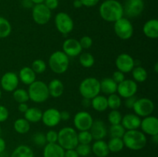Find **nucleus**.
<instances>
[{
  "instance_id": "nucleus-1",
  "label": "nucleus",
  "mask_w": 158,
  "mask_h": 157,
  "mask_svg": "<svg viewBox=\"0 0 158 157\" xmlns=\"http://www.w3.org/2000/svg\"><path fill=\"white\" fill-rule=\"evenodd\" d=\"M100 17L108 22H115L123 17V5L117 0H105L99 8Z\"/></svg>"
},
{
  "instance_id": "nucleus-2",
  "label": "nucleus",
  "mask_w": 158,
  "mask_h": 157,
  "mask_svg": "<svg viewBox=\"0 0 158 157\" xmlns=\"http://www.w3.org/2000/svg\"><path fill=\"white\" fill-rule=\"evenodd\" d=\"M122 139L124 143V147L134 151L141 150L148 143L146 135L139 129L126 131Z\"/></svg>"
},
{
  "instance_id": "nucleus-3",
  "label": "nucleus",
  "mask_w": 158,
  "mask_h": 157,
  "mask_svg": "<svg viewBox=\"0 0 158 157\" xmlns=\"http://www.w3.org/2000/svg\"><path fill=\"white\" fill-rule=\"evenodd\" d=\"M77 133L74 128L69 126L62 128L58 132L57 143L65 150L74 149L79 144Z\"/></svg>"
},
{
  "instance_id": "nucleus-4",
  "label": "nucleus",
  "mask_w": 158,
  "mask_h": 157,
  "mask_svg": "<svg viewBox=\"0 0 158 157\" xmlns=\"http://www.w3.org/2000/svg\"><path fill=\"white\" fill-rule=\"evenodd\" d=\"M29 100L35 103H43L49 99V94L46 83L40 80H35L28 88Z\"/></svg>"
},
{
  "instance_id": "nucleus-5",
  "label": "nucleus",
  "mask_w": 158,
  "mask_h": 157,
  "mask_svg": "<svg viewBox=\"0 0 158 157\" xmlns=\"http://www.w3.org/2000/svg\"><path fill=\"white\" fill-rule=\"evenodd\" d=\"M48 64L51 70L56 74H63L69 68V57L63 51H56L49 56Z\"/></svg>"
},
{
  "instance_id": "nucleus-6",
  "label": "nucleus",
  "mask_w": 158,
  "mask_h": 157,
  "mask_svg": "<svg viewBox=\"0 0 158 157\" xmlns=\"http://www.w3.org/2000/svg\"><path fill=\"white\" fill-rule=\"evenodd\" d=\"M79 92L83 98L92 99L100 93V80L95 77L84 78L79 86Z\"/></svg>"
},
{
  "instance_id": "nucleus-7",
  "label": "nucleus",
  "mask_w": 158,
  "mask_h": 157,
  "mask_svg": "<svg viewBox=\"0 0 158 157\" xmlns=\"http://www.w3.org/2000/svg\"><path fill=\"white\" fill-rule=\"evenodd\" d=\"M114 32L122 40L130 39L134 35V26L129 18L122 17L114 22Z\"/></svg>"
},
{
  "instance_id": "nucleus-8",
  "label": "nucleus",
  "mask_w": 158,
  "mask_h": 157,
  "mask_svg": "<svg viewBox=\"0 0 158 157\" xmlns=\"http://www.w3.org/2000/svg\"><path fill=\"white\" fill-rule=\"evenodd\" d=\"M55 26L57 31L62 35H66L72 32L74 28V22L72 17L64 12H60L56 15Z\"/></svg>"
},
{
  "instance_id": "nucleus-9",
  "label": "nucleus",
  "mask_w": 158,
  "mask_h": 157,
  "mask_svg": "<svg viewBox=\"0 0 158 157\" xmlns=\"http://www.w3.org/2000/svg\"><path fill=\"white\" fill-rule=\"evenodd\" d=\"M155 106H154V102L148 98H140L137 99L133 107L134 114L138 115L140 118H144V117L151 115L154 112Z\"/></svg>"
},
{
  "instance_id": "nucleus-10",
  "label": "nucleus",
  "mask_w": 158,
  "mask_h": 157,
  "mask_svg": "<svg viewBox=\"0 0 158 157\" xmlns=\"http://www.w3.org/2000/svg\"><path fill=\"white\" fill-rule=\"evenodd\" d=\"M32 17L36 24L44 26L50 21L52 11L49 10L43 3L34 5L32 8Z\"/></svg>"
},
{
  "instance_id": "nucleus-11",
  "label": "nucleus",
  "mask_w": 158,
  "mask_h": 157,
  "mask_svg": "<svg viewBox=\"0 0 158 157\" xmlns=\"http://www.w3.org/2000/svg\"><path fill=\"white\" fill-rule=\"evenodd\" d=\"M145 7L143 0H126L123 6V15L127 18H136L141 15Z\"/></svg>"
},
{
  "instance_id": "nucleus-12",
  "label": "nucleus",
  "mask_w": 158,
  "mask_h": 157,
  "mask_svg": "<svg viewBox=\"0 0 158 157\" xmlns=\"http://www.w3.org/2000/svg\"><path fill=\"white\" fill-rule=\"evenodd\" d=\"M94 118L89 112L86 111H80L73 117V125L76 130H89L94 123Z\"/></svg>"
},
{
  "instance_id": "nucleus-13",
  "label": "nucleus",
  "mask_w": 158,
  "mask_h": 157,
  "mask_svg": "<svg viewBox=\"0 0 158 157\" xmlns=\"http://www.w3.org/2000/svg\"><path fill=\"white\" fill-rule=\"evenodd\" d=\"M138 90L137 83L133 79H126L117 84V92L121 98L127 99L134 96Z\"/></svg>"
},
{
  "instance_id": "nucleus-14",
  "label": "nucleus",
  "mask_w": 158,
  "mask_h": 157,
  "mask_svg": "<svg viewBox=\"0 0 158 157\" xmlns=\"http://www.w3.org/2000/svg\"><path fill=\"white\" fill-rule=\"evenodd\" d=\"M19 79L18 75L14 72H7L2 75L0 79V85L2 90L6 92H12L18 89Z\"/></svg>"
},
{
  "instance_id": "nucleus-15",
  "label": "nucleus",
  "mask_w": 158,
  "mask_h": 157,
  "mask_svg": "<svg viewBox=\"0 0 158 157\" xmlns=\"http://www.w3.org/2000/svg\"><path fill=\"white\" fill-rule=\"evenodd\" d=\"M115 65L117 70L126 74L131 72L134 66H136V62L129 54L121 53L116 58Z\"/></svg>"
},
{
  "instance_id": "nucleus-16",
  "label": "nucleus",
  "mask_w": 158,
  "mask_h": 157,
  "mask_svg": "<svg viewBox=\"0 0 158 157\" xmlns=\"http://www.w3.org/2000/svg\"><path fill=\"white\" fill-rule=\"evenodd\" d=\"M41 121L47 127H55L61 122L60 112L56 108H49L43 112Z\"/></svg>"
},
{
  "instance_id": "nucleus-17",
  "label": "nucleus",
  "mask_w": 158,
  "mask_h": 157,
  "mask_svg": "<svg viewBox=\"0 0 158 157\" xmlns=\"http://www.w3.org/2000/svg\"><path fill=\"white\" fill-rule=\"evenodd\" d=\"M63 52L68 57H77L83 52L79 40L73 38H66L63 43Z\"/></svg>"
},
{
  "instance_id": "nucleus-18",
  "label": "nucleus",
  "mask_w": 158,
  "mask_h": 157,
  "mask_svg": "<svg viewBox=\"0 0 158 157\" xmlns=\"http://www.w3.org/2000/svg\"><path fill=\"white\" fill-rule=\"evenodd\" d=\"M140 127L145 135H152L158 134V119L154 115H148L141 119Z\"/></svg>"
},
{
  "instance_id": "nucleus-19",
  "label": "nucleus",
  "mask_w": 158,
  "mask_h": 157,
  "mask_svg": "<svg viewBox=\"0 0 158 157\" xmlns=\"http://www.w3.org/2000/svg\"><path fill=\"white\" fill-rule=\"evenodd\" d=\"M89 132L94 140H102L107 135L108 129L103 120L97 119L94 120Z\"/></svg>"
},
{
  "instance_id": "nucleus-20",
  "label": "nucleus",
  "mask_w": 158,
  "mask_h": 157,
  "mask_svg": "<svg viewBox=\"0 0 158 157\" xmlns=\"http://www.w3.org/2000/svg\"><path fill=\"white\" fill-rule=\"evenodd\" d=\"M141 119L134 113H127L123 115L121 120V125L125 130H134L140 128Z\"/></svg>"
},
{
  "instance_id": "nucleus-21",
  "label": "nucleus",
  "mask_w": 158,
  "mask_h": 157,
  "mask_svg": "<svg viewBox=\"0 0 158 157\" xmlns=\"http://www.w3.org/2000/svg\"><path fill=\"white\" fill-rule=\"evenodd\" d=\"M143 32L144 35L151 39H156L158 38V20L152 18L143 24Z\"/></svg>"
},
{
  "instance_id": "nucleus-22",
  "label": "nucleus",
  "mask_w": 158,
  "mask_h": 157,
  "mask_svg": "<svg viewBox=\"0 0 158 157\" xmlns=\"http://www.w3.org/2000/svg\"><path fill=\"white\" fill-rule=\"evenodd\" d=\"M65 149L57 143H46L43 149V157H64Z\"/></svg>"
},
{
  "instance_id": "nucleus-23",
  "label": "nucleus",
  "mask_w": 158,
  "mask_h": 157,
  "mask_svg": "<svg viewBox=\"0 0 158 157\" xmlns=\"http://www.w3.org/2000/svg\"><path fill=\"white\" fill-rule=\"evenodd\" d=\"M49 96L54 99L60 98L64 92V85L61 80L53 78L47 85Z\"/></svg>"
},
{
  "instance_id": "nucleus-24",
  "label": "nucleus",
  "mask_w": 158,
  "mask_h": 157,
  "mask_svg": "<svg viewBox=\"0 0 158 157\" xmlns=\"http://www.w3.org/2000/svg\"><path fill=\"white\" fill-rule=\"evenodd\" d=\"M19 79L24 85L29 86L36 80V74L34 72L32 68L29 66H24L19 72Z\"/></svg>"
},
{
  "instance_id": "nucleus-25",
  "label": "nucleus",
  "mask_w": 158,
  "mask_h": 157,
  "mask_svg": "<svg viewBox=\"0 0 158 157\" xmlns=\"http://www.w3.org/2000/svg\"><path fill=\"white\" fill-rule=\"evenodd\" d=\"M91 152L97 157H106L110 154L107 143L104 140H96L91 146Z\"/></svg>"
},
{
  "instance_id": "nucleus-26",
  "label": "nucleus",
  "mask_w": 158,
  "mask_h": 157,
  "mask_svg": "<svg viewBox=\"0 0 158 157\" xmlns=\"http://www.w3.org/2000/svg\"><path fill=\"white\" fill-rule=\"evenodd\" d=\"M100 92H102L105 95H109L117 92V83H116L112 78L106 77L100 81Z\"/></svg>"
},
{
  "instance_id": "nucleus-27",
  "label": "nucleus",
  "mask_w": 158,
  "mask_h": 157,
  "mask_svg": "<svg viewBox=\"0 0 158 157\" xmlns=\"http://www.w3.org/2000/svg\"><path fill=\"white\" fill-rule=\"evenodd\" d=\"M91 107L97 112H105L108 109L107 99L105 95L99 94L91 99Z\"/></svg>"
},
{
  "instance_id": "nucleus-28",
  "label": "nucleus",
  "mask_w": 158,
  "mask_h": 157,
  "mask_svg": "<svg viewBox=\"0 0 158 157\" xmlns=\"http://www.w3.org/2000/svg\"><path fill=\"white\" fill-rule=\"evenodd\" d=\"M43 111L37 107H29L24 113V118L29 123H38L41 121Z\"/></svg>"
},
{
  "instance_id": "nucleus-29",
  "label": "nucleus",
  "mask_w": 158,
  "mask_h": 157,
  "mask_svg": "<svg viewBox=\"0 0 158 157\" xmlns=\"http://www.w3.org/2000/svg\"><path fill=\"white\" fill-rule=\"evenodd\" d=\"M10 157H35L32 148L27 145H19L11 154Z\"/></svg>"
},
{
  "instance_id": "nucleus-30",
  "label": "nucleus",
  "mask_w": 158,
  "mask_h": 157,
  "mask_svg": "<svg viewBox=\"0 0 158 157\" xmlns=\"http://www.w3.org/2000/svg\"><path fill=\"white\" fill-rule=\"evenodd\" d=\"M131 73H132L133 80L136 83H143L146 81L148 76V71L143 66H134L133 70L131 71Z\"/></svg>"
},
{
  "instance_id": "nucleus-31",
  "label": "nucleus",
  "mask_w": 158,
  "mask_h": 157,
  "mask_svg": "<svg viewBox=\"0 0 158 157\" xmlns=\"http://www.w3.org/2000/svg\"><path fill=\"white\" fill-rule=\"evenodd\" d=\"M14 130L19 134H26L30 130V123L25 118L17 119L13 123Z\"/></svg>"
},
{
  "instance_id": "nucleus-32",
  "label": "nucleus",
  "mask_w": 158,
  "mask_h": 157,
  "mask_svg": "<svg viewBox=\"0 0 158 157\" xmlns=\"http://www.w3.org/2000/svg\"><path fill=\"white\" fill-rule=\"evenodd\" d=\"M107 146L110 152L117 153V152H119L123 150V148H124V143H123L122 138L111 137L110 139L108 141Z\"/></svg>"
},
{
  "instance_id": "nucleus-33",
  "label": "nucleus",
  "mask_w": 158,
  "mask_h": 157,
  "mask_svg": "<svg viewBox=\"0 0 158 157\" xmlns=\"http://www.w3.org/2000/svg\"><path fill=\"white\" fill-rule=\"evenodd\" d=\"M12 32V25L8 19L0 16V38H7Z\"/></svg>"
},
{
  "instance_id": "nucleus-34",
  "label": "nucleus",
  "mask_w": 158,
  "mask_h": 157,
  "mask_svg": "<svg viewBox=\"0 0 158 157\" xmlns=\"http://www.w3.org/2000/svg\"><path fill=\"white\" fill-rule=\"evenodd\" d=\"M79 62L83 67L89 69L94 66L95 63V58L94 55L89 52H82L79 55Z\"/></svg>"
},
{
  "instance_id": "nucleus-35",
  "label": "nucleus",
  "mask_w": 158,
  "mask_h": 157,
  "mask_svg": "<svg viewBox=\"0 0 158 157\" xmlns=\"http://www.w3.org/2000/svg\"><path fill=\"white\" fill-rule=\"evenodd\" d=\"M106 99H107L108 108H110L111 110L119 109L120 108V106H122L121 97L118 94H111V95H108V97H106Z\"/></svg>"
},
{
  "instance_id": "nucleus-36",
  "label": "nucleus",
  "mask_w": 158,
  "mask_h": 157,
  "mask_svg": "<svg viewBox=\"0 0 158 157\" xmlns=\"http://www.w3.org/2000/svg\"><path fill=\"white\" fill-rule=\"evenodd\" d=\"M14 100L18 103H27L29 100L27 90L24 89H16L12 92Z\"/></svg>"
},
{
  "instance_id": "nucleus-37",
  "label": "nucleus",
  "mask_w": 158,
  "mask_h": 157,
  "mask_svg": "<svg viewBox=\"0 0 158 157\" xmlns=\"http://www.w3.org/2000/svg\"><path fill=\"white\" fill-rule=\"evenodd\" d=\"M125 132H126V130L121 125V123L116 125H110L109 128L110 135L111 137H114V138H123Z\"/></svg>"
},
{
  "instance_id": "nucleus-38",
  "label": "nucleus",
  "mask_w": 158,
  "mask_h": 157,
  "mask_svg": "<svg viewBox=\"0 0 158 157\" xmlns=\"http://www.w3.org/2000/svg\"><path fill=\"white\" fill-rule=\"evenodd\" d=\"M31 68L37 75V74H43V72H46L47 66H46V63L44 60L38 58V59H35L32 62Z\"/></svg>"
},
{
  "instance_id": "nucleus-39",
  "label": "nucleus",
  "mask_w": 158,
  "mask_h": 157,
  "mask_svg": "<svg viewBox=\"0 0 158 157\" xmlns=\"http://www.w3.org/2000/svg\"><path fill=\"white\" fill-rule=\"evenodd\" d=\"M77 138L79 143L80 144H90L94 140L89 130L80 131L77 133Z\"/></svg>"
},
{
  "instance_id": "nucleus-40",
  "label": "nucleus",
  "mask_w": 158,
  "mask_h": 157,
  "mask_svg": "<svg viewBox=\"0 0 158 157\" xmlns=\"http://www.w3.org/2000/svg\"><path fill=\"white\" fill-rule=\"evenodd\" d=\"M122 117H123V115H122L121 112L118 109H114V110H111L109 112L107 119L108 122L110 123V125L120 124L121 123Z\"/></svg>"
},
{
  "instance_id": "nucleus-41",
  "label": "nucleus",
  "mask_w": 158,
  "mask_h": 157,
  "mask_svg": "<svg viewBox=\"0 0 158 157\" xmlns=\"http://www.w3.org/2000/svg\"><path fill=\"white\" fill-rule=\"evenodd\" d=\"M75 150L78 153L80 157H87L91 153L90 144H80L79 143Z\"/></svg>"
},
{
  "instance_id": "nucleus-42",
  "label": "nucleus",
  "mask_w": 158,
  "mask_h": 157,
  "mask_svg": "<svg viewBox=\"0 0 158 157\" xmlns=\"http://www.w3.org/2000/svg\"><path fill=\"white\" fill-rule=\"evenodd\" d=\"M32 142L37 146H45L47 143L46 139V135L43 132H38L32 135Z\"/></svg>"
},
{
  "instance_id": "nucleus-43",
  "label": "nucleus",
  "mask_w": 158,
  "mask_h": 157,
  "mask_svg": "<svg viewBox=\"0 0 158 157\" xmlns=\"http://www.w3.org/2000/svg\"><path fill=\"white\" fill-rule=\"evenodd\" d=\"M80 44L83 49H89L93 46V39L89 35H84L80 40Z\"/></svg>"
},
{
  "instance_id": "nucleus-44",
  "label": "nucleus",
  "mask_w": 158,
  "mask_h": 157,
  "mask_svg": "<svg viewBox=\"0 0 158 157\" xmlns=\"http://www.w3.org/2000/svg\"><path fill=\"white\" fill-rule=\"evenodd\" d=\"M45 135H46V139L47 143H57V140H58V132H56V130H53V129L49 130L45 134Z\"/></svg>"
},
{
  "instance_id": "nucleus-45",
  "label": "nucleus",
  "mask_w": 158,
  "mask_h": 157,
  "mask_svg": "<svg viewBox=\"0 0 158 157\" xmlns=\"http://www.w3.org/2000/svg\"><path fill=\"white\" fill-rule=\"evenodd\" d=\"M9 109L6 106L0 105V123H4L9 119Z\"/></svg>"
},
{
  "instance_id": "nucleus-46",
  "label": "nucleus",
  "mask_w": 158,
  "mask_h": 157,
  "mask_svg": "<svg viewBox=\"0 0 158 157\" xmlns=\"http://www.w3.org/2000/svg\"><path fill=\"white\" fill-rule=\"evenodd\" d=\"M111 78H113V80H114L116 83L119 84V83H121V82H123V80L125 79V74L123 73L122 72H120V71L117 70L113 73V75Z\"/></svg>"
},
{
  "instance_id": "nucleus-47",
  "label": "nucleus",
  "mask_w": 158,
  "mask_h": 157,
  "mask_svg": "<svg viewBox=\"0 0 158 157\" xmlns=\"http://www.w3.org/2000/svg\"><path fill=\"white\" fill-rule=\"evenodd\" d=\"M43 4H44L49 10H55V9H56L59 6V0H45Z\"/></svg>"
},
{
  "instance_id": "nucleus-48",
  "label": "nucleus",
  "mask_w": 158,
  "mask_h": 157,
  "mask_svg": "<svg viewBox=\"0 0 158 157\" xmlns=\"http://www.w3.org/2000/svg\"><path fill=\"white\" fill-rule=\"evenodd\" d=\"M136 100H137V97H136L135 95L125 99V101H124L125 107L127 108V109H132L133 107H134V103H135Z\"/></svg>"
},
{
  "instance_id": "nucleus-49",
  "label": "nucleus",
  "mask_w": 158,
  "mask_h": 157,
  "mask_svg": "<svg viewBox=\"0 0 158 157\" xmlns=\"http://www.w3.org/2000/svg\"><path fill=\"white\" fill-rule=\"evenodd\" d=\"M80 1H81L82 4H83V6L90 8L97 6L99 3V2H100V0H80Z\"/></svg>"
},
{
  "instance_id": "nucleus-50",
  "label": "nucleus",
  "mask_w": 158,
  "mask_h": 157,
  "mask_svg": "<svg viewBox=\"0 0 158 157\" xmlns=\"http://www.w3.org/2000/svg\"><path fill=\"white\" fill-rule=\"evenodd\" d=\"M64 157H80L79 156L78 153L77 152V151L74 149H67V150H65L64 153Z\"/></svg>"
},
{
  "instance_id": "nucleus-51",
  "label": "nucleus",
  "mask_w": 158,
  "mask_h": 157,
  "mask_svg": "<svg viewBox=\"0 0 158 157\" xmlns=\"http://www.w3.org/2000/svg\"><path fill=\"white\" fill-rule=\"evenodd\" d=\"M60 119L61 121H68L70 119V114L68 111H62L60 112Z\"/></svg>"
},
{
  "instance_id": "nucleus-52",
  "label": "nucleus",
  "mask_w": 158,
  "mask_h": 157,
  "mask_svg": "<svg viewBox=\"0 0 158 157\" xmlns=\"http://www.w3.org/2000/svg\"><path fill=\"white\" fill-rule=\"evenodd\" d=\"M29 109V106L26 103H19V106H18V110L21 113L24 114L25 112L27 111V109Z\"/></svg>"
},
{
  "instance_id": "nucleus-53",
  "label": "nucleus",
  "mask_w": 158,
  "mask_h": 157,
  "mask_svg": "<svg viewBox=\"0 0 158 157\" xmlns=\"http://www.w3.org/2000/svg\"><path fill=\"white\" fill-rule=\"evenodd\" d=\"M22 6L26 9H30V8L33 7L34 4L31 0H22L21 2Z\"/></svg>"
},
{
  "instance_id": "nucleus-54",
  "label": "nucleus",
  "mask_w": 158,
  "mask_h": 157,
  "mask_svg": "<svg viewBox=\"0 0 158 157\" xmlns=\"http://www.w3.org/2000/svg\"><path fill=\"white\" fill-rule=\"evenodd\" d=\"M6 149V143L4 139L0 137V153L5 152Z\"/></svg>"
},
{
  "instance_id": "nucleus-55",
  "label": "nucleus",
  "mask_w": 158,
  "mask_h": 157,
  "mask_svg": "<svg viewBox=\"0 0 158 157\" xmlns=\"http://www.w3.org/2000/svg\"><path fill=\"white\" fill-rule=\"evenodd\" d=\"M82 105H83V106H84L85 108L89 107V106H91V99L83 98V100H82Z\"/></svg>"
},
{
  "instance_id": "nucleus-56",
  "label": "nucleus",
  "mask_w": 158,
  "mask_h": 157,
  "mask_svg": "<svg viewBox=\"0 0 158 157\" xmlns=\"http://www.w3.org/2000/svg\"><path fill=\"white\" fill-rule=\"evenodd\" d=\"M73 6L76 9H80L81 7H83V4H82L80 0H74L73 2Z\"/></svg>"
},
{
  "instance_id": "nucleus-57",
  "label": "nucleus",
  "mask_w": 158,
  "mask_h": 157,
  "mask_svg": "<svg viewBox=\"0 0 158 157\" xmlns=\"http://www.w3.org/2000/svg\"><path fill=\"white\" fill-rule=\"evenodd\" d=\"M151 141H152L154 144H157L158 143V134L157 135H154L151 136Z\"/></svg>"
},
{
  "instance_id": "nucleus-58",
  "label": "nucleus",
  "mask_w": 158,
  "mask_h": 157,
  "mask_svg": "<svg viewBox=\"0 0 158 157\" xmlns=\"http://www.w3.org/2000/svg\"><path fill=\"white\" fill-rule=\"evenodd\" d=\"M32 2L34 5H37V4H42L45 2V0H31Z\"/></svg>"
},
{
  "instance_id": "nucleus-59",
  "label": "nucleus",
  "mask_w": 158,
  "mask_h": 157,
  "mask_svg": "<svg viewBox=\"0 0 158 157\" xmlns=\"http://www.w3.org/2000/svg\"><path fill=\"white\" fill-rule=\"evenodd\" d=\"M154 72L157 73V72H158V63L156 62L155 65H154Z\"/></svg>"
},
{
  "instance_id": "nucleus-60",
  "label": "nucleus",
  "mask_w": 158,
  "mask_h": 157,
  "mask_svg": "<svg viewBox=\"0 0 158 157\" xmlns=\"http://www.w3.org/2000/svg\"><path fill=\"white\" fill-rule=\"evenodd\" d=\"M2 92L1 89H0V99H1V98H2Z\"/></svg>"
},
{
  "instance_id": "nucleus-61",
  "label": "nucleus",
  "mask_w": 158,
  "mask_h": 157,
  "mask_svg": "<svg viewBox=\"0 0 158 157\" xmlns=\"http://www.w3.org/2000/svg\"><path fill=\"white\" fill-rule=\"evenodd\" d=\"M2 132V128H1V126H0V134H1Z\"/></svg>"
},
{
  "instance_id": "nucleus-62",
  "label": "nucleus",
  "mask_w": 158,
  "mask_h": 157,
  "mask_svg": "<svg viewBox=\"0 0 158 157\" xmlns=\"http://www.w3.org/2000/svg\"><path fill=\"white\" fill-rule=\"evenodd\" d=\"M0 1H1V0H0Z\"/></svg>"
}]
</instances>
